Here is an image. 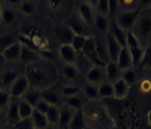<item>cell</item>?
I'll return each instance as SVG.
<instances>
[{
	"instance_id": "cell-9",
	"label": "cell",
	"mask_w": 151,
	"mask_h": 129,
	"mask_svg": "<svg viewBox=\"0 0 151 129\" xmlns=\"http://www.w3.org/2000/svg\"><path fill=\"white\" fill-rule=\"evenodd\" d=\"M40 92H41V99H43L50 106L60 107L63 104V98L60 94V90L56 86L48 87L46 89L40 90Z\"/></svg>"
},
{
	"instance_id": "cell-41",
	"label": "cell",
	"mask_w": 151,
	"mask_h": 129,
	"mask_svg": "<svg viewBox=\"0 0 151 129\" xmlns=\"http://www.w3.org/2000/svg\"><path fill=\"white\" fill-rule=\"evenodd\" d=\"M59 110L60 107H57V106H50L48 111L46 112V118L49 125H53L57 126L58 123V118H59Z\"/></svg>"
},
{
	"instance_id": "cell-1",
	"label": "cell",
	"mask_w": 151,
	"mask_h": 129,
	"mask_svg": "<svg viewBox=\"0 0 151 129\" xmlns=\"http://www.w3.org/2000/svg\"><path fill=\"white\" fill-rule=\"evenodd\" d=\"M24 74L28 79L30 87L38 90L55 86L56 81L59 79L58 68L50 62L46 60L43 61L41 59L27 66Z\"/></svg>"
},
{
	"instance_id": "cell-42",
	"label": "cell",
	"mask_w": 151,
	"mask_h": 129,
	"mask_svg": "<svg viewBox=\"0 0 151 129\" xmlns=\"http://www.w3.org/2000/svg\"><path fill=\"white\" fill-rule=\"evenodd\" d=\"M16 41H18L17 39L14 38V35L11 34H1L0 35V53L2 50H5L6 48H8L9 46H11L12 43H14Z\"/></svg>"
},
{
	"instance_id": "cell-28",
	"label": "cell",
	"mask_w": 151,
	"mask_h": 129,
	"mask_svg": "<svg viewBox=\"0 0 151 129\" xmlns=\"http://www.w3.org/2000/svg\"><path fill=\"white\" fill-rule=\"evenodd\" d=\"M104 40H106V45H107L109 61H116V59L118 57L119 53H120V50H121L122 47L111 36H109L108 34L104 35Z\"/></svg>"
},
{
	"instance_id": "cell-37",
	"label": "cell",
	"mask_w": 151,
	"mask_h": 129,
	"mask_svg": "<svg viewBox=\"0 0 151 129\" xmlns=\"http://www.w3.org/2000/svg\"><path fill=\"white\" fill-rule=\"evenodd\" d=\"M89 2L93 8L94 14L108 18V1L100 0V1H89Z\"/></svg>"
},
{
	"instance_id": "cell-54",
	"label": "cell",
	"mask_w": 151,
	"mask_h": 129,
	"mask_svg": "<svg viewBox=\"0 0 151 129\" xmlns=\"http://www.w3.org/2000/svg\"><path fill=\"white\" fill-rule=\"evenodd\" d=\"M6 129H12V128H11V127H10V128H6Z\"/></svg>"
},
{
	"instance_id": "cell-52",
	"label": "cell",
	"mask_w": 151,
	"mask_h": 129,
	"mask_svg": "<svg viewBox=\"0 0 151 129\" xmlns=\"http://www.w3.org/2000/svg\"><path fill=\"white\" fill-rule=\"evenodd\" d=\"M83 129H92V128H91V127H88V126H87V127H86V128H83Z\"/></svg>"
},
{
	"instance_id": "cell-3",
	"label": "cell",
	"mask_w": 151,
	"mask_h": 129,
	"mask_svg": "<svg viewBox=\"0 0 151 129\" xmlns=\"http://www.w3.org/2000/svg\"><path fill=\"white\" fill-rule=\"evenodd\" d=\"M150 7L148 6L147 8H142L141 12L138 17L136 24L133 25L131 29V32L133 36L138 39L142 47H147L150 45L151 37V14Z\"/></svg>"
},
{
	"instance_id": "cell-31",
	"label": "cell",
	"mask_w": 151,
	"mask_h": 129,
	"mask_svg": "<svg viewBox=\"0 0 151 129\" xmlns=\"http://www.w3.org/2000/svg\"><path fill=\"white\" fill-rule=\"evenodd\" d=\"M98 92H99L100 100H108L113 98V89L112 84L109 81H104L98 85Z\"/></svg>"
},
{
	"instance_id": "cell-55",
	"label": "cell",
	"mask_w": 151,
	"mask_h": 129,
	"mask_svg": "<svg viewBox=\"0 0 151 129\" xmlns=\"http://www.w3.org/2000/svg\"><path fill=\"white\" fill-rule=\"evenodd\" d=\"M0 90H1V87H0Z\"/></svg>"
},
{
	"instance_id": "cell-4",
	"label": "cell",
	"mask_w": 151,
	"mask_h": 129,
	"mask_svg": "<svg viewBox=\"0 0 151 129\" xmlns=\"http://www.w3.org/2000/svg\"><path fill=\"white\" fill-rule=\"evenodd\" d=\"M58 77L61 78L63 84H71V85L81 86V84L85 81L82 75L78 71V69L75 67V65L61 63L58 68Z\"/></svg>"
},
{
	"instance_id": "cell-20",
	"label": "cell",
	"mask_w": 151,
	"mask_h": 129,
	"mask_svg": "<svg viewBox=\"0 0 151 129\" xmlns=\"http://www.w3.org/2000/svg\"><path fill=\"white\" fill-rule=\"evenodd\" d=\"M130 88L131 87L128 85L126 81H123L120 78L119 80L114 81L112 84V89H113V98L116 100H124L128 97L129 92H130Z\"/></svg>"
},
{
	"instance_id": "cell-32",
	"label": "cell",
	"mask_w": 151,
	"mask_h": 129,
	"mask_svg": "<svg viewBox=\"0 0 151 129\" xmlns=\"http://www.w3.org/2000/svg\"><path fill=\"white\" fill-rule=\"evenodd\" d=\"M21 99H24V100L26 101V102H28L32 108H35V106L41 100V92H40V90L30 87Z\"/></svg>"
},
{
	"instance_id": "cell-18",
	"label": "cell",
	"mask_w": 151,
	"mask_h": 129,
	"mask_svg": "<svg viewBox=\"0 0 151 129\" xmlns=\"http://www.w3.org/2000/svg\"><path fill=\"white\" fill-rule=\"evenodd\" d=\"M55 35L60 45H70L75 37L73 32L63 24H58L55 28Z\"/></svg>"
},
{
	"instance_id": "cell-25",
	"label": "cell",
	"mask_w": 151,
	"mask_h": 129,
	"mask_svg": "<svg viewBox=\"0 0 151 129\" xmlns=\"http://www.w3.org/2000/svg\"><path fill=\"white\" fill-rule=\"evenodd\" d=\"M6 115V121L12 127L18 123L19 120V114H18V100L11 99L8 104L7 108L5 109Z\"/></svg>"
},
{
	"instance_id": "cell-24",
	"label": "cell",
	"mask_w": 151,
	"mask_h": 129,
	"mask_svg": "<svg viewBox=\"0 0 151 129\" xmlns=\"http://www.w3.org/2000/svg\"><path fill=\"white\" fill-rule=\"evenodd\" d=\"M109 18L107 17H102V16H94L93 22L91 26V30L94 31V36H104L108 32V27H109Z\"/></svg>"
},
{
	"instance_id": "cell-12",
	"label": "cell",
	"mask_w": 151,
	"mask_h": 129,
	"mask_svg": "<svg viewBox=\"0 0 151 129\" xmlns=\"http://www.w3.org/2000/svg\"><path fill=\"white\" fill-rule=\"evenodd\" d=\"M80 53H82L85 57L88 58L90 61L92 62V65H94V66H104V65L99 61V59L97 57V53H96L93 35L87 37L85 46H83V48H82V50H81Z\"/></svg>"
},
{
	"instance_id": "cell-43",
	"label": "cell",
	"mask_w": 151,
	"mask_h": 129,
	"mask_svg": "<svg viewBox=\"0 0 151 129\" xmlns=\"http://www.w3.org/2000/svg\"><path fill=\"white\" fill-rule=\"evenodd\" d=\"M86 39H87L86 36H75L70 43L71 47L73 48L77 53H80L81 50H82V48H83V46H85Z\"/></svg>"
},
{
	"instance_id": "cell-34",
	"label": "cell",
	"mask_w": 151,
	"mask_h": 129,
	"mask_svg": "<svg viewBox=\"0 0 151 129\" xmlns=\"http://www.w3.org/2000/svg\"><path fill=\"white\" fill-rule=\"evenodd\" d=\"M30 121H31L35 129H45L49 125L47 118H46V115H42V114L36 111L35 109H33L32 115L30 117Z\"/></svg>"
},
{
	"instance_id": "cell-38",
	"label": "cell",
	"mask_w": 151,
	"mask_h": 129,
	"mask_svg": "<svg viewBox=\"0 0 151 129\" xmlns=\"http://www.w3.org/2000/svg\"><path fill=\"white\" fill-rule=\"evenodd\" d=\"M121 79L123 81L127 82L130 87L133 86L138 81V72L136 70V68H130L127 70H123L122 75H121Z\"/></svg>"
},
{
	"instance_id": "cell-14",
	"label": "cell",
	"mask_w": 151,
	"mask_h": 129,
	"mask_svg": "<svg viewBox=\"0 0 151 129\" xmlns=\"http://www.w3.org/2000/svg\"><path fill=\"white\" fill-rule=\"evenodd\" d=\"M77 51L71 47V45H60L58 48V57L61 63L66 65H75Z\"/></svg>"
},
{
	"instance_id": "cell-40",
	"label": "cell",
	"mask_w": 151,
	"mask_h": 129,
	"mask_svg": "<svg viewBox=\"0 0 151 129\" xmlns=\"http://www.w3.org/2000/svg\"><path fill=\"white\" fill-rule=\"evenodd\" d=\"M120 11H131L139 8L141 2L139 0H121L118 1Z\"/></svg>"
},
{
	"instance_id": "cell-45",
	"label": "cell",
	"mask_w": 151,
	"mask_h": 129,
	"mask_svg": "<svg viewBox=\"0 0 151 129\" xmlns=\"http://www.w3.org/2000/svg\"><path fill=\"white\" fill-rule=\"evenodd\" d=\"M10 100H11V97L9 95V91L1 89L0 90V110H5Z\"/></svg>"
},
{
	"instance_id": "cell-35",
	"label": "cell",
	"mask_w": 151,
	"mask_h": 129,
	"mask_svg": "<svg viewBox=\"0 0 151 129\" xmlns=\"http://www.w3.org/2000/svg\"><path fill=\"white\" fill-rule=\"evenodd\" d=\"M33 112V108L29 105L28 102H26L24 99H19L18 100V114L19 119H30V117Z\"/></svg>"
},
{
	"instance_id": "cell-50",
	"label": "cell",
	"mask_w": 151,
	"mask_h": 129,
	"mask_svg": "<svg viewBox=\"0 0 151 129\" xmlns=\"http://www.w3.org/2000/svg\"><path fill=\"white\" fill-rule=\"evenodd\" d=\"M6 121V115L5 110H0V126Z\"/></svg>"
},
{
	"instance_id": "cell-39",
	"label": "cell",
	"mask_w": 151,
	"mask_h": 129,
	"mask_svg": "<svg viewBox=\"0 0 151 129\" xmlns=\"http://www.w3.org/2000/svg\"><path fill=\"white\" fill-rule=\"evenodd\" d=\"M17 10L26 16H30L35 14V11L37 10V4L35 1H20V5Z\"/></svg>"
},
{
	"instance_id": "cell-44",
	"label": "cell",
	"mask_w": 151,
	"mask_h": 129,
	"mask_svg": "<svg viewBox=\"0 0 151 129\" xmlns=\"http://www.w3.org/2000/svg\"><path fill=\"white\" fill-rule=\"evenodd\" d=\"M119 12H120V9H119L118 1H113V0L108 1V18L109 19H114L116 16H117Z\"/></svg>"
},
{
	"instance_id": "cell-33",
	"label": "cell",
	"mask_w": 151,
	"mask_h": 129,
	"mask_svg": "<svg viewBox=\"0 0 151 129\" xmlns=\"http://www.w3.org/2000/svg\"><path fill=\"white\" fill-rule=\"evenodd\" d=\"M87 127L86 119L82 114V110H77L72 116L70 124L68 126V129H83Z\"/></svg>"
},
{
	"instance_id": "cell-29",
	"label": "cell",
	"mask_w": 151,
	"mask_h": 129,
	"mask_svg": "<svg viewBox=\"0 0 151 129\" xmlns=\"http://www.w3.org/2000/svg\"><path fill=\"white\" fill-rule=\"evenodd\" d=\"M86 104V99L83 98V96L80 94L76 96H72V97H69V98H65L63 99V105H66L67 107L71 108L72 110H82L83 106Z\"/></svg>"
},
{
	"instance_id": "cell-11",
	"label": "cell",
	"mask_w": 151,
	"mask_h": 129,
	"mask_svg": "<svg viewBox=\"0 0 151 129\" xmlns=\"http://www.w3.org/2000/svg\"><path fill=\"white\" fill-rule=\"evenodd\" d=\"M83 80L93 85H100L101 82L106 81V74H104V66H92L90 70L85 75Z\"/></svg>"
},
{
	"instance_id": "cell-22",
	"label": "cell",
	"mask_w": 151,
	"mask_h": 129,
	"mask_svg": "<svg viewBox=\"0 0 151 129\" xmlns=\"http://www.w3.org/2000/svg\"><path fill=\"white\" fill-rule=\"evenodd\" d=\"M19 75H20V72L17 69L7 68L0 76V87H1V89L9 90V88L16 81V79L18 78Z\"/></svg>"
},
{
	"instance_id": "cell-47",
	"label": "cell",
	"mask_w": 151,
	"mask_h": 129,
	"mask_svg": "<svg viewBox=\"0 0 151 129\" xmlns=\"http://www.w3.org/2000/svg\"><path fill=\"white\" fill-rule=\"evenodd\" d=\"M49 107H50V105H49L48 102H46L43 99H41V100L38 102L37 105L35 106V108H33V109L36 110V111H38V112H40V114H42V115H46V112L48 111Z\"/></svg>"
},
{
	"instance_id": "cell-5",
	"label": "cell",
	"mask_w": 151,
	"mask_h": 129,
	"mask_svg": "<svg viewBox=\"0 0 151 129\" xmlns=\"http://www.w3.org/2000/svg\"><path fill=\"white\" fill-rule=\"evenodd\" d=\"M142 8H143V6L141 7V5H140L139 8L131 10V11H120L113 20L124 31H127V32L128 31H131L132 27H133V25L136 24V21H137L140 12H141Z\"/></svg>"
},
{
	"instance_id": "cell-46",
	"label": "cell",
	"mask_w": 151,
	"mask_h": 129,
	"mask_svg": "<svg viewBox=\"0 0 151 129\" xmlns=\"http://www.w3.org/2000/svg\"><path fill=\"white\" fill-rule=\"evenodd\" d=\"M149 66H150V45H148V46L145 48V51H143V55H142L141 61H140L138 67L149 68Z\"/></svg>"
},
{
	"instance_id": "cell-15",
	"label": "cell",
	"mask_w": 151,
	"mask_h": 129,
	"mask_svg": "<svg viewBox=\"0 0 151 129\" xmlns=\"http://www.w3.org/2000/svg\"><path fill=\"white\" fill-rule=\"evenodd\" d=\"M20 51H21V43L18 40L8 48H6L5 50H2L0 53L7 63H16L19 61Z\"/></svg>"
},
{
	"instance_id": "cell-10",
	"label": "cell",
	"mask_w": 151,
	"mask_h": 129,
	"mask_svg": "<svg viewBox=\"0 0 151 129\" xmlns=\"http://www.w3.org/2000/svg\"><path fill=\"white\" fill-rule=\"evenodd\" d=\"M76 14L80 17V19L86 25H88L91 28L96 14H94L93 8H92V6L90 5L89 1H81V2H79L77 5V12Z\"/></svg>"
},
{
	"instance_id": "cell-49",
	"label": "cell",
	"mask_w": 151,
	"mask_h": 129,
	"mask_svg": "<svg viewBox=\"0 0 151 129\" xmlns=\"http://www.w3.org/2000/svg\"><path fill=\"white\" fill-rule=\"evenodd\" d=\"M7 65H8V63L5 61V59L2 58L1 53H0V76H1V74L7 69Z\"/></svg>"
},
{
	"instance_id": "cell-36",
	"label": "cell",
	"mask_w": 151,
	"mask_h": 129,
	"mask_svg": "<svg viewBox=\"0 0 151 129\" xmlns=\"http://www.w3.org/2000/svg\"><path fill=\"white\" fill-rule=\"evenodd\" d=\"M60 94H61L62 98H69L72 96H76L80 94V86L78 85H71V84H62L61 87L59 88Z\"/></svg>"
},
{
	"instance_id": "cell-16",
	"label": "cell",
	"mask_w": 151,
	"mask_h": 129,
	"mask_svg": "<svg viewBox=\"0 0 151 129\" xmlns=\"http://www.w3.org/2000/svg\"><path fill=\"white\" fill-rule=\"evenodd\" d=\"M17 20V9L8 6L6 2H1L0 9V24L11 26Z\"/></svg>"
},
{
	"instance_id": "cell-26",
	"label": "cell",
	"mask_w": 151,
	"mask_h": 129,
	"mask_svg": "<svg viewBox=\"0 0 151 129\" xmlns=\"http://www.w3.org/2000/svg\"><path fill=\"white\" fill-rule=\"evenodd\" d=\"M104 74H106V80L113 84L121 78L122 70L117 66L114 61H108L104 65Z\"/></svg>"
},
{
	"instance_id": "cell-48",
	"label": "cell",
	"mask_w": 151,
	"mask_h": 129,
	"mask_svg": "<svg viewBox=\"0 0 151 129\" xmlns=\"http://www.w3.org/2000/svg\"><path fill=\"white\" fill-rule=\"evenodd\" d=\"M139 90L141 91L142 94H149V91H150V80H149L148 78L140 80Z\"/></svg>"
},
{
	"instance_id": "cell-6",
	"label": "cell",
	"mask_w": 151,
	"mask_h": 129,
	"mask_svg": "<svg viewBox=\"0 0 151 129\" xmlns=\"http://www.w3.org/2000/svg\"><path fill=\"white\" fill-rule=\"evenodd\" d=\"M124 47L129 50V53L131 55L132 58V65L133 68H136L139 66V63L141 61L142 55L145 51V48L142 47L140 43L138 41V39L133 36L131 31H128L127 32V38H126V46Z\"/></svg>"
},
{
	"instance_id": "cell-19",
	"label": "cell",
	"mask_w": 151,
	"mask_h": 129,
	"mask_svg": "<svg viewBox=\"0 0 151 129\" xmlns=\"http://www.w3.org/2000/svg\"><path fill=\"white\" fill-rule=\"evenodd\" d=\"M94 47H96V53L97 57L99 59V61L102 65H106L109 61L108 58V51H107V45H106V40H104V36H94Z\"/></svg>"
},
{
	"instance_id": "cell-53",
	"label": "cell",
	"mask_w": 151,
	"mask_h": 129,
	"mask_svg": "<svg viewBox=\"0 0 151 129\" xmlns=\"http://www.w3.org/2000/svg\"><path fill=\"white\" fill-rule=\"evenodd\" d=\"M0 9H1V2H0Z\"/></svg>"
},
{
	"instance_id": "cell-21",
	"label": "cell",
	"mask_w": 151,
	"mask_h": 129,
	"mask_svg": "<svg viewBox=\"0 0 151 129\" xmlns=\"http://www.w3.org/2000/svg\"><path fill=\"white\" fill-rule=\"evenodd\" d=\"M73 114H75V110H72L71 108L62 104V106H60V110H59V118H58V123H57V128L68 129V126L72 119Z\"/></svg>"
},
{
	"instance_id": "cell-27",
	"label": "cell",
	"mask_w": 151,
	"mask_h": 129,
	"mask_svg": "<svg viewBox=\"0 0 151 129\" xmlns=\"http://www.w3.org/2000/svg\"><path fill=\"white\" fill-rule=\"evenodd\" d=\"M116 63L121 70H127V69H130V68H133V65H132V58L131 55L129 53L126 47H122L120 53H119L118 57L116 59Z\"/></svg>"
},
{
	"instance_id": "cell-7",
	"label": "cell",
	"mask_w": 151,
	"mask_h": 129,
	"mask_svg": "<svg viewBox=\"0 0 151 129\" xmlns=\"http://www.w3.org/2000/svg\"><path fill=\"white\" fill-rule=\"evenodd\" d=\"M63 24L70 29L75 36H86V37H88V36L92 35L91 28H90L88 25H86L77 14L69 16L63 21Z\"/></svg>"
},
{
	"instance_id": "cell-13",
	"label": "cell",
	"mask_w": 151,
	"mask_h": 129,
	"mask_svg": "<svg viewBox=\"0 0 151 129\" xmlns=\"http://www.w3.org/2000/svg\"><path fill=\"white\" fill-rule=\"evenodd\" d=\"M40 59V56L37 51H35L32 48H30L29 46L21 43V51H20V57H19V63L24 65L26 67L31 65L33 62L38 61Z\"/></svg>"
},
{
	"instance_id": "cell-2",
	"label": "cell",
	"mask_w": 151,
	"mask_h": 129,
	"mask_svg": "<svg viewBox=\"0 0 151 129\" xmlns=\"http://www.w3.org/2000/svg\"><path fill=\"white\" fill-rule=\"evenodd\" d=\"M82 114L87 126L92 129H112L116 124L101 100L86 101L82 108Z\"/></svg>"
},
{
	"instance_id": "cell-30",
	"label": "cell",
	"mask_w": 151,
	"mask_h": 129,
	"mask_svg": "<svg viewBox=\"0 0 151 129\" xmlns=\"http://www.w3.org/2000/svg\"><path fill=\"white\" fill-rule=\"evenodd\" d=\"M92 62L90 61L87 57H85L81 53H77V58H76L75 67L78 69V71L80 72L82 77H85V75L90 70V68L92 67Z\"/></svg>"
},
{
	"instance_id": "cell-17",
	"label": "cell",
	"mask_w": 151,
	"mask_h": 129,
	"mask_svg": "<svg viewBox=\"0 0 151 129\" xmlns=\"http://www.w3.org/2000/svg\"><path fill=\"white\" fill-rule=\"evenodd\" d=\"M109 36H111L117 43L121 46L124 47L126 46V38H127V31H124L121 29L118 25L116 24V21L113 19L109 20V27H108V32Z\"/></svg>"
},
{
	"instance_id": "cell-8",
	"label": "cell",
	"mask_w": 151,
	"mask_h": 129,
	"mask_svg": "<svg viewBox=\"0 0 151 129\" xmlns=\"http://www.w3.org/2000/svg\"><path fill=\"white\" fill-rule=\"evenodd\" d=\"M29 88H30V85H29V81L27 79V77L24 72H21L18 76V78L16 79V81L11 85V87L9 88V95L11 97V99H16V100H19L21 99L24 95L27 92Z\"/></svg>"
},
{
	"instance_id": "cell-51",
	"label": "cell",
	"mask_w": 151,
	"mask_h": 129,
	"mask_svg": "<svg viewBox=\"0 0 151 129\" xmlns=\"http://www.w3.org/2000/svg\"><path fill=\"white\" fill-rule=\"evenodd\" d=\"M45 129H58V128H57V126H53V125H48Z\"/></svg>"
},
{
	"instance_id": "cell-23",
	"label": "cell",
	"mask_w": 151,
	"mask_h": 129,
	"mask_svg": "<svg viewBox=\"0 0 151 129\" xmlns=\"http://www.w3.org/2000/svg\"><path fill=\"white\" fill-rule=\"evenodd\" d=\"M81 95L83 96L86 101H97L99 99V92H98V86L90 84V82L83 81L80 86Z\"/></svg>"
}]
</instances>
